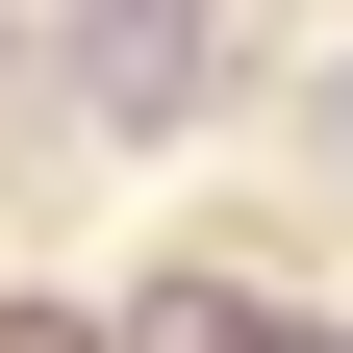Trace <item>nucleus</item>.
Instances as JSON below:
<instances>
[{
	"label": "nucleus",
	"instance_id": "nucleus-1",
	"mask_svg": "<svg viewBox=\"0 0 353 353\" xmlns=\"http://www.w3.org/2000/svg\"><path fill=\"white\" fill-rule=\"evenodd\" d=\"M51 51H76V101L152 152V126H202V76H228V0H76Z\"/></svg>",
	"mask_w": 353,
	"mask_h": 353
},
{
	"label": "nucleus",
	"instance_id": "nucleus-2",
	"mask_svg": "<svg viewBox=\"0 0 353 353\" xmlns=\"http://www.w3.org/2000/svg\"><path fill=\"white\" fill-rule=\"evenodd\" d=\"M0 353H76V328H51V303H0Z\"/></svg>",
	"mask_w": 353,
	"mask_h": 353
},
{
	"label": "nucleus",
	"instance_id": "nucleus-3",
	"mask_svg": "<svg viewBox=\"0 0 353 353\" xmlns=\"http://www.w3.org/2000/svg\"><path fill=\"white\" fill-rule=\"evenodd\" d=\"M228 353H328V328H228Z\"/></svg>",
	"mask_w": 353,
	"mask_h": 353
},
{
	"label": "nucleus",
	"instance_id": "nucleus-4",
	"mask_svg": "<svg viewBox=\"0 0 353 353\" xmlns=\"http://www.w3.org/2000/svg\"><path fill=\"white\" fill-rule=\"evenodd\" d=\"M328 152H353V51H328Z\"/></svg>",
	"mask_w": 353,
	"mask_h": 353
},
{
	"label": "nucleus",
	"instance_id": "nucleus-5",
	"mask_svg": "<svg viewBox=\"0 0 353 353\" xmlns=\"http://www.w3.org/2000/svg\"><path fill=\"white\" fill-rule=\"evenodd\" d=\"M0 51H26V26H0Z\"/></svg>",
	"mask_w": 353,
	"mask_h": 353
}]
</instances>
